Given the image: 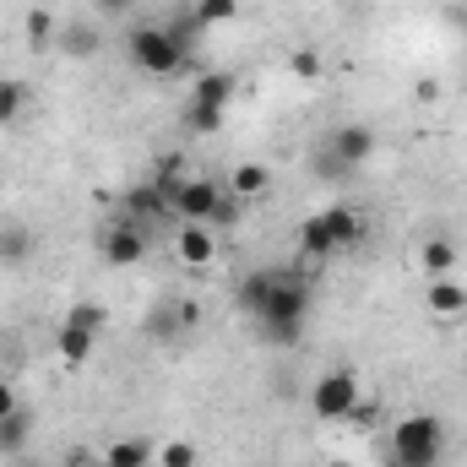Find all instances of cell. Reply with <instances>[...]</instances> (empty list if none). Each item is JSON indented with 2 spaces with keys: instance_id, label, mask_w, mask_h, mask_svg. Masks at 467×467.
<instances>
[{
  "instance_id": "6da1fadb",
  "label": "cell",
  "mask_w": 467,
  "mask_h": 467,
  "mask_svg": "<svg viewBox=\"0 0 467 467\" xmlns=\"http://www.w3.org/2000/svg\"><path fill=\"white\" fill-rule=\"evenodd\" d=\"M305 316H310V283L299 272H277V288L261 310V337L277 348H294L305 337Z\"/></svg>"
},
{
  "instance_id": "7a4b0ae2",
  "label": "cell",
  "mask_w": 467,
  "mask_h": 467,
  "mask_svg": "<svg viewBox=\"0 0 467 467\" xmlns=\"http://www.w3.org/2000/svg\"><path fill=\"white\" fill-rule=\"evenodd\" d=\"M446 457V424L435 413H408L391 430V467H441Z\"/></svg>"
},
{
  "instance_id": "3957f363",
  "label": "cell",
  "mask_w": 467,
  "mask_h": 467,
  "mask_svg": "<svg viewBox=\"0 0 467 467\" xmlns=\"http://www.w3.org/2000/svg\"><path fill=\"white\" fill-rule=\"evenodd\" d=\"M125 55H130V66L147 71V77H174V71L191 66V55H185V49L169 38V27H158V22H136V27L125 33Z\"/></svg>"
},
{
  "instance_id": "277c9868",
  "label": "cell",
  "mask_w": 467,
  "mask_h": 467,
  "mask_svg": "<svg viewBox=\"0 0 467 467\" xmlns=\"http://www.w3.org/2000/svg\"><path fill=\"white\" fill-rule=\"evenodd\" d=\"M299 234H305V250L327 261L332 250H348L353 239L364 234V218H358L353 207H343V202H337V207H321V213H316V218H310Z\"/></svg>"
},
{
  "instance_id": "5b68a950",
  "label": "cell",
  "mask_w": 467,
  "mask_h": 467,
  "mask_svg": "<svg viewBox=\"0 0 467 467\" xmlns=\"http://www.w3.org/2000/svg\"><path fill=\"white\" fill-rule=\"evenodd\" d=\"M358 397H364L358 375H353L348 364H337V369L316 375V386H310V413L327 419V424H337V419H348L353 408H358Z\"/></svg>"
},
{
  "instance_id": "8992f818",
  "label": "cell",
  "mask_w": 467,
  "mask_h": 467,
  "mask_svg": "<svg viewBox=\"0 0 467 467\" xmlns=\"http://www.w3.org/2000/svg\"><path fill=\"white\" fill-rule=\"evenodd\" d=\"M218 202H223V185H218V180L185 174V180H174V185H169V207H174L185 223H213Z\"/></svg>"
},
{
  "instance_id": "52a82bcc",
  "label": "cell",
  "mask_w": 467,
  "mask_h": 467,
  "mask_svg": "<svg viewBox=\"0 0 467 467\" xmlns=\"http://www.w3.org/2000/svg\"><path fill=\"white\" fill-rule=\"evenodd\" d=\"M147 250H152V229L136 223V218L99 234V255H104V266H141Z\"/></svg>"
},
{
  "instance_id": "ba28073f",
  "label": "cell",
  "mask_w": 467,
  "mask_h": 467,
  "mask_svg": "<svg viewBox=\"0 0 467 467\" xmlns=\"http://www.w3.org/2000/svg\"><path fill=\"white\" fill-rule=\"evenodd\" d=\"M272 288H277V272H272V266L244 272V277H239V288H234V310H239V316H250V321H261V310H266Z\"/></svg>"
},
{
  "instance_id": "9c48e42d",
  "label": "cell",
  "mask_w": 467,
  "mask_h": 467,
  "mask_svg": "<svg viewBox=\"0 0 467 467\" xmlns=\"http://www.w3.org/2000/svg\"><path fill=\"white\" fill-rule=\"evenodd\" d=\"M327 152L343 158L348 169H364V163L375 158V130H369V125H337L332 141H327Z\"/></svg>"
},
{
  "instance_id": "30bf717a",
  "label": "cell",
  "mask_w": 467,
  "mask_h": 467,
  "mask_svg": "<svg viewBox=\"0 0 467 467\" xmlns=\"http://www.w3.org/2000/svg\"><path fill=\"white\" fill-rule=\"evenodd\" d=\"M55 44H60V55H66V60H93V55L104 49V33H99L88 16H71V22H60Z\"/></svg>"
},
{
  "instance_id": "8fae6325",
  "label": "cell",
  "mask_w": 467,
  "mask_h": 467,
  "mask_svg": "<svg viewBox=\"0 0 467 467\" xmlns=\"http://www.w3.org/2000/svg\"><path fill=\"white\" fill-rule=\"evenodd\" d=\"M174 255L185 266H213L218 261V234L207 229V223H185V229L174 234Z\"/></svg>"
},
{
  "instance_id": "7c38bea8",
  "label": "cell",
  "mask_w": 467,
  "mask_h": 467,
  "mask_svg": "<svg viewBox=\"0 0 467 467\" xmlns=\"http://www.w3.org/2000/svg\"><path fill=\"white\" fill-rule=\"evenodd\" d=\"M125 213H130L136 223H147V229H152V223H158L163 213H174V207H169V191H163L158 180H147V185L125 191Z\"/></svg>"
},
{
  "instance_id": "4fadbf2b",
  "label": "cell",
  "mask_w": 467,
  "mask_h": 467,
  "mask_svg": "<svg viewBox=\"0 0 467 467\" xmlns=\"http://www.w3.org/2000/svg\"><path fill=\"white\" fill-rule=\"evenodd\" d=\"M234 93H239L234 71H202V77L191 82V104H207V109H223V115H229Z\"/></svg>"
},
{
  "instance_id": "5bb4252c",
  "label": "cell",
  "mask_w": 467,
  "mask_h": 467,
  "mask_svg": "<svg viewBox=\"0 0 467 467\" xmlns=\"http://www.w3.org/2000/svg\"><path fill=\"white\" fill-rule=\"evenodd\" d=\"M99 348V337L93 332H82V327H71V321H60L55 327V353H60V364H71V369H82L88 358Z\"/></svg>"
},
{
  "instance_id": "9a60e30c",
  "label": "cell",
  "mask_w": 467,
  "mask_h": 467,
  "mask_svg": "<svg viewBox=\"0 0 467 467\" xmlns=\"http://www.w3.org/2000/svg\"><path fill=\"white\" fill-rule=\"evenodd\" d=\"M158 462V446L141 441V435H125L115 446H104V467H152Z\"/></svg>"
},
{
  "instance_id": "2e32d148",
  "label": "cell",
  "mask_w": 467,
  "mask_h": 467,
  "mask_svg": "<svg viewBox=\"0 0 467 467\" xmlns=\"http://www.w3.org/2000/svg\"><path fill=\"white\" fill-rule=\"evenodd\" d=\"M424 299H430L435 316H462L467 310V288L457 277H430V294H424Z\"/></svg>"
},
{
  "instance_id": "e0dca14e",
  "label": "cell",
  "mask_w": 467,
  "mask_h": 467,
  "mask_svg": "<svg viewBox=\"0 0 467 467\" xmlns=\"http://www.w3.org/2000/svg\"><path fill=\"white\" fill-rule=\"evenodd\" d=\"M27 435H33V413H27V408L5 413V419H0V457H22V451H27Z\"/></svg>"
},
{
  "instance_id": "ac0fdd59",
  "label": "cell",
  "mask_w": 467,
  "mask_h": 467,
  "mask_svg": "<svg viewBox=\"0 0 467 467\" xmlns=\"http://www.w3.org/2000/svg\"><path fill=\"white\" fill-rule=\"evenodd\" d=\"M419 266H424L430 277H451V266H457V244H451V239H424Z\"/></svg>"
},
{
  "instance_id": "d6986e66",
  "label": "cell",
  "mask_w": 467,
  "mask_h": 467,
  "mask_svg": "<svg viewBox=\"0 0 467 467\" xmlns=\"http://www.w3.org/2000/svg\"><path fill=\"white\" fill-rule=\"evenodd\" d=\"M266 185H272V169L266 163H239L234 180H229L234 196H266Z\"/></svg>"
},
{
  "instance_id": "ffe728a7",
  "label": "cell",
  "mask_w": 467,
  "mask_h": 467,
  "mask_svg": "<svg viewBox=\"0 0 467 467\" xmlns=\"http://www.w3.org/2000/svg\"><path fill=\"white\" fill-rule=\"evenodd\" d=\"M27 255H33V229H22V223L0 229V261H5V266H22Z\"/></svg>"
},
{
  "instance_id": "44dd1931",
  "label": "cell",
  "mask_w": 467,
  "mask_h": 467,
  "mask_svg": "<svg viewBox=\"0 0 467 467\" xmlns=\"http://www.w3.org/2000/svg\"><path fill=\"white\" fill-rule=\"evenodd\" d=\"M191 11H196V22H202V27H223V22L239 16V0H196Z\"/></svg>"
},
{
  "instance_id": "7402d4cb",
  "label": "cell",
  "mask_w": 467,
  "mask_h": 467,
  "mask_svg": "<svg viewBox=\"0 0 467 467\" xmlns=\"http://www.w3.org/2000/svg\"><path fill=\"white\" fill-rule=\"evenodd\" d=\"M66 321L99 337V332H104V321H109V310H104V305H93V299H82V305H71V310H66Z\"/></svg>"
},
{
  "instance_id": "603a6c76",
  "label": "cell",
  "mask_w": 467,
  "mask_h": 467,
  "mask_svg": "<svg viewBox=\"0 0 467 467\" xmlns=\"http://www.w3.org/2000/svg\"><path fill=\"white\" fill-rule=\"evenodd\" d=\"M22 109H27V82H11V77H5V82H0V125H11Z\"/></svg>"
},
{
  "instance_id": "cb8c5ba5",
  "label": "cell",
  "mask_w": 467,
  "mask_h": 467,
  "mask_svg": "<svg viewBox=\"0 0 467 467\" xmlns=\"http://www.w3.org/2000/svg\"><path fill=\"white\" fill-rule=\"evenodd\" d=\"M55 33H60L55 11H44V5H38V11H27V44H38V49H44V44H55Z\"/></svg>"
},
{
  "instance_id": "d4e9b609",
  "label": "cell",
  "mask_w": 467,
  "mask_h": 467,
  "mask_svg": "<svg viewBox=\"0 0 467 467\" xmlns=\"http://www.w3.org/2000/svg\"><path fill=\"white\" fill-rule=\"evenodd\" d=\"M185 125H191L196 136H213V130H223V109H207V104H185Z\"/></svg>"
},
{
  "instance_id": "484cf974",
  "label": "cell",
  "mask_w": 467,
  "mask_h": 467,
  "mask_svg": "<svg viewBox=\"0 0 467 467\" xmlns=\"http://www.w3.org/2000/svg\"><path fill=\"white\" fill-rule=\"evenodd\" d=\"M196 33H202V22H196V11H174V22H169V38L191 55V44H196Z\"/></svg>"
},
{
  "instance_id": "4316f807",
  "label": "cell",
  "mask_w": 467,
  "mask_h": 467,
  "mask_svg": "<svg viewBox=\"0 0 467 467\" xmlns=\"http://www.w3.org/2000/svg\"><path fill=\"white\" fill-rule=\"evenodd\" d=\"M196 446L191 441H169V446H158V467H196Z\"/></svg>"
},
{
  "instance_id": "83f0119b",
  "label": "cell",
  "mask_w": 467,
  "mask_h": 467,
  "mask_svg": "<svg viewBox=\"0 0 467 467\" xmlns=\"http://www.w3.org/2000/svg\"><path fill=\"white\" fill-rule=\"evenodd\" d=\"M294 77L316 82V77H321V55H316V49H299V55H294Z\"/></svg>"
},
{
  "instance_id": "f1b7e54d",
  "label": "cell",
  "mask_w": 467,
  "mask_h": 467,
  "mask_svg": "<svg viewBox=\"0 0 467 467\" xmlns=\"http://www.w3.org/2000/svg\"><path fill=\"white\" fill-rule=\"evenodd\" d=\"M316 174H327V180H343V174H353V169L343 163V158H332V152L321 147V152H316Z\"/></svg>"
},
{
  "instance_id": "f546056e",
  "label": "cell",
  "mask_w": 467,
  "mask_h": 467,
  "mask_svg": "<svg viewBox=\"0 0 467 467\" xmlns=\"http://www.w3.org/2000/svg\"><path fill=\"white\" fill-rule=\"evenodd\" d=\"M174 321H180V327H196V321H202V305H196V299H180V305H174Z\"/></svg>"
},
{
  "instance_id": "4dcf8cb0",
  "label": "cell",
  "mask_w": 467,
  "mask_h": 467,
  "mask_svg": "<svg viewBox=\"0 0 467 467\" xmlns=\"http://www.w3.org/2000/svg\"><path fill=\"white\" fill-rule=\"evenodd\" d=\"M348 424H358V430H369V424H375V402H369V397H358V408L348 413Z\"/></svg>"
},
{
  "instance_id": "1f68e13d",
  "label": "cell",
  "mask_w": 467,
  "mask_h": 467,
  "mask_svg": "<svg viewBox=\"0 0 467 467\" xmlns=\"http://www.w3.org/2000/svg\"><path fill=\"white\" fill-rule=\"evenodd\" d=\"M16 408H22L16 386H11V380H0V419H5V413H16Z\"/></svg>"
},
{
  "instance_id": "d6a6232c",
  "label": "cell",
  "mask_w": 467,
  "mask_h": 467,
  "mask_svg": "<svg viewBox=\"0 0 467 467\" xmlns=\"http://www.w3.org/2000/svg\"><path fill=\"white\" fill-rule=\"evenodd\" d=\"M104 457H93L88 446H71V457H66V467H99Z\"/></svg>"
},
{
  "instance_id": "836d02e7",
  "label": "cell",
  "mask_w": 467,
  "mask_h": 467,
  "mask_svg": "<svg viewBox=\"0 0 467 467\" xmlns=\"http://www.w3.org/2000/svg\"><path fill=\"white\" fill-rule=\"evenodd\" d=\"M93 5H99L104 16H115V11H125V5H130V0H93Z\"/></svg>"
},
{
  "instance_id": "e575fe53",
  "label": "cell",
  "mask_w": 467,
  "mask_h": 467,
  "mask_svg": "<svg viewBox=\"0 0 467 467\" xmlns=\"http://www.w3.org/2000/svg\"><path fill=\"white\" fill-rule=\"evenodd\" d=\"M11 467H38V462H33V457H27V451H22V457H16V462H11Z\"/></svg>"
},
{
  "instance_id": "d590c367",
  "label": "cell",
  "mask_w": 467,
  "mask_h": 467,
  "mask_svg": "<svg viewBox=\"0 0 467 467\" xmlns=\"http://www.w3.org/2000/svg\"><path fill=\"white\" fill-rule=\"evenodd\" d=\"M327 467H348V462H327Z\"/></svg>"
},
{
  "instance_id": "8d00e7d4",
  "label": "cell",
  "mask_w": 467,
  "mask_h": 467,
  "mask_svg": "<svg viewBox=\"0 0 467 467\" xmlns=\"http://www.w3.org/2000/svg\"><path fill=\"white\" fill-rule=\"evenodd\" d=\"M99 467H104V462H99Z\"/></svg>"
}]
</instances>
